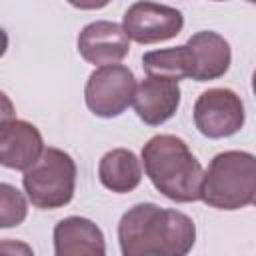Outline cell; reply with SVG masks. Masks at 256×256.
Listing matches in <instances>:
<instances>
[{"label":"cell","instance_id":"obj_17","mask_svg":"<svg viewBox=\"0 0 256 256\" xmlns=\"http://www.w3.org/2000/svg\"><path fill=\"white\" fill-rule=\"evenodd\" d=\"M252 90H254V96H256V70L252 74Z\"/></svg>","mask_w":256,"mask_h":256},{"label":"cell","instance_id":"obj_19","mask_svg":"<svg viewBox=\"0 0 256 256\" xmlns=\"http://www.w3.org/2000/svg\"><path fill=\"white\" fill-rule=\"evenodd\" d=\"M248 2H252V4H256V0H248Z\"/></svg>","mask_w":256,"mask_h":256},{"label":"cell","instance_id":"obj_12","mask_svg":"<svg viewBox=\"0 0 256 256\" xmlns=\"http://www.w3.org/2000/svg\"><path fill=\"white\" fill-rule=\"evenodd\" d=\"M54 252L56 256H104V234L88 218H62L54 226Z\"/></svg>","mask_w":256,"mask_h":256},{"label":"cell","instance_id":"obj_14","mask_svg":"<svg viewBox=\"0 0 256 256\" xmlns=\"http://www.w3.org/2000/svg\"><path fill=\"white\" fill-rule=\"evenodd\" d=\"M142 68L150 76H164L172 80L190 78V62L186 46L152 50L142 56Z\"/></svg>","mask_w":256,"mask_h":256},{"label":"cell","instance_id":"obj_9","mask_svg":"<svg viewBox=\"0 0 256 256\" xmlns=\"http://www.w3.org/2000/svg\"><path fill=\"white\" fill-rule=\"evenodd\" d=\"M44 152L40 130L18 118H6L0 124V162L4 168L26 172Z\"/></svg>","mask_w":256,"mask_h":256},{"label":"cell","instance_id":"obj_1","mask_svg":"<svg viewBox=\"0 0 256 256\" xmlns=\"http://www.w3.org/2000/svg\"><path fill=\"white\" fill-rule=\"evenodd\" d=\"M118 240L124 256H184L196 242V226L184 212L144 202L122 214Z\"/></svg>","mask_w":256,"mask_h":256},{"label":"cell","instance_id":"obj_13","mask_svg":"<svg viewBox=\"0 0 256 256\" xmlns=\"http://www.w3.org/2000/svg\"><path fill=\"white\" fill-rule=\"evenodd\" d=\"M98 178L104 188L116 194L132 192L142 180L140 160L128 148H114L102 156L98 164Z\"/></svg>","mask_w":256,"mask_h":256},{"label":"cell","instance_id":"obj_7","mask_svg":"<svg viewBox=\"0 0 256 256\" xmlns=\"http://www.w3.org/2000/svg\"><path fill=\"white\" fill-rule=\"evenodd\" d=\"M122 26L130 40L138 44H156L178 36L184 26V16L172 6L140 0L126 10Z\"/></svg>","mask_w":256,"mask_h":256},{"label":"cell","instance_id":"obj_6","mask_svg":"<svg viewBox=\"0 0 256 256\" xmlns=\"http://www.w3.org/2000/svg\"><path fill=\"white\" fill-rule=\"evenodd\" d=\"M194 124L206 138H228L244 126V104L230 88H210L194 104Z\"/></svg>","mask_w":256,"mask_h":256},{"label":"cell","instance_id":"obj_15","mask_svg":"<svg viewBox=\"0 0 256 256\" xmlns=\"http://www.w3.org/2000/svg\"><path fill=\"white\" fill-rule=\"evenodd\" d=\"M28 212L26 200L20 190L10 184H0V226L12 228L24 222Z\"/></svg>","mask_w":256,"mask_h":256},{"label":"cell","instance_id":"obj_2","mask_svg":"<svg viewBox=\"0 0 256 256\" xmlns=\"http://www.w3.org/2000/svg\"><path fill=\"white\" fill-rule=\"evenodd\" d=\"M142 162L154 188L168 200L184 204L202 198L204 170L182 138L152 136L142 148Z\"/></svg>","mask_w":256,"mask_h":256},{"label":"cell","instance_id":"obj_5","mask_svg":"<svg viewBox=\"0 0 256 256\" xmlns=\"http://www.w3.org/2000/svg\"><path fill=\"white\" fill-rule=\"evenodd\" d=\"M136 86L130 68L122 64L100 66L88 76L84 100L92 114L100 118H116L134 102Z\"/></svg>","mask_w":256,"mask_h":256},{"label":"cell","instance_id":"obj_3","mask_svg":"<svg viewBox=\"0 0 256 256\" xmlns=\"http://www.w3.org/2000/svg\"><path fill=\"white\" fill-rule=\"evenodd\" d=\"M256 198V156L242 150L216 154L204 172L202 198L216 210H240Z\"/></svg>","mask_w":256,"mask_h":256},{"label":"cell","instance_id":"obj_16","mask_svg":"<svg viewBox=\"0 0 256 256\" xmlns=\"http://www.w3.org/2000/svg\"><path fill=\"white\" fill-rule=\"evenodd\" d=\"M108 2L110 0H68L70 6L80 10H98V8H104Z\"/></svg>","mask_w":256,"mask_h":256},{"label":"cell","instance_id":"obj_10","mask_svg":"<svg viewBox=\"0 0 256 256\" xmlns=\"http://www.w3.org/2000/svg\"><path fill=\"white\" fill-rule=\"evenodd\" d=\"M134 110L138 118L148 126H160L170 120L180 106L178 80L164 76H146L134 94Z\"/></svg>","mask_w":256,"mask_h":256},{"label":"cell","instance_id":"obj_18","mask_svg":"<svg viewBox=\"0 0 256 256\" xmlns=\"http://www.w3.org/2000/svg\"><path fill=\"white\" fill-rule=\"evenodd\" d=\"M252 206H256V198H254V202H252Z\"/></svg>","mask_w":256,"mask_h":256},{"label":"cell","instance_id":"obj_20","mask_svg":"<svg viewBox=\"0 0 256 256\" xmlns=\"http://www.w3.org/2000/svg\"><path fill=\"white\" fill-rule=\"evenodd\" d=\"M216 2H222V0H216Z\"/></svg>","mask_w":256,"mask_h":256},{"label":"cell","instance_id":"obj_11","mask_svg":"<svg viewBox=\"0 0 256 256\" xmlns=\"http://www.w3.org/2000/svg\"><path fill=\"white\" fill-rule=\"evenodd\" d=\"M190 62V78L196 82L216 80L224 76L232 62L230 44L212 30H200L184 44Z\"/></svg>","mask_w":256,"mask_h":256},{"label":"cell","instance_id":"obj_4","mask_svg":"<svg viewBox=\"0 0 256 256\" xmlns=\"http://www.w3.org/2000/svg\"><path fill=\"white\" fill-rule=\"evenodd\" d=\"M22 184L32 206L40 210L62 208L74 196L76 164L68 152L48 146L38 162L24 172Z\"/></svg>","mask_w":256,"mask_h":256},{"label":"cell","instance_id":"obj_8","mask_svg":"<svg viewBox=\"0 0 256 256\" xmlns=\"http://www.w3.org/2000/svg\"><path fill=\"white\" fill-rule=\"evenodd\" d=\"M80 56L94 66L118 64L130 52V38L124 26L108 20H96L78 34Z\"/></svg>","mask_w":256,"mask_h":256}]
</instances>
